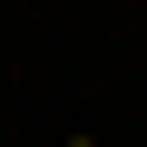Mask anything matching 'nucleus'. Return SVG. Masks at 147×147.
I'll return each instance as SVG.
<instances>
[{
    "instance_id": "f257e3e1",
    "label": "nucleus",
    "mask_w": 147,
    "mask_h": 147,
    "mask_svg": "<svg viewBox=\"0 0 147 147\" xmlns=\"http://www.w3.org/2000/svg\"><path fill=\"white\" fill-rule=\"evenodd\" d=\"M49 147H88V137H49Z\"/></svg>"
}]
</instances>
